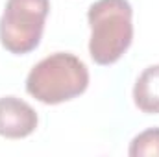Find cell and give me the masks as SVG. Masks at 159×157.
Wrapping results in <instances>:
<instances>
[{
    "label": "cell",
    "instance_id": "cell-1",
    "mask_svg": "<svg viewBox=\"0 0 159 157\" xmlns=\"http://www.w3.org/2000/svg\"><path fill=\"white\" fill-rule=\"evenodd\" d=\"M89 54L96 65H113L133 41V9L128 0H96L89 11Z\"/></svg>",
    "mask_w": 159,
    "mask_h": 157
},
{
    "label": "cell",
    "instance_id": "cell-2",
    "mask_svg": "<svg viewBox=\"0 0 159 157\" xmlns=\"http://www.w3.org/2000/svg\"><path fill=\"white\" fill-rule=\"evenodd\" d=\"M89 87L85 63L69 52H56L41 59L26 78V92L46 105L63 104L83 94Z\"/></svg>",
    "mask_w": 159,
    "mask_h": 157
},
{
    "label": "cell",
    "instance_id": "cell-3",
    "mask_svg": "<svg viewBox=\"0 0 159 157\" xmlns=\"http://www.w3.org/2000/svg\"><path fill=\"white\" fill-rule=\"evenodd\" d=\"M50 0H7L0 17V43L17 56L35 50L41 43Z\"/></svg>",
    "mask_w": 159,
    "mask_h": 157
},
{
    "label": "cell",
    "instance_id": "cell-4",
    "mask_svg": "<svg viewBox=\"0 0 159 157\" xmlns=\"http://www.w3.org/2000/svg\"><path fill=\"white\" fill-rule=\"evenodd\" d=\"M39 117L35 109L17 98L4 96L0 98V135L6 139H24L35 131Z\"/></svg>",
    "mask_w": 159,
    "mask_h": 157
},
{
    "label": "cell",
    "instance_id": "cell-5",
    "mask_svg": "<svg viewBox=\"0 0 159 157\" xmlns=\"http://www.w3.org/2000/svg\"><path fill=\"white\" fill-rule=\"evenodd\" d=\"M133 102L146 115L159 113V65L146 67L133 85Z\"/></svg>",
    "mask_w": 159,
    "mask_h": 157
},
{
    "label": "cell",
    "instance_id": "cell-6",
    "mask_svg": "<svg viewBox=\"0 0 159 157\" xmlns=\"http://www.w3.org/2000/svg\"><path fill=\"white\" fill-rule=\"evenodd\" d=\"M128 154L131 157H159V128H150L133 137Z\"/></svg>",
    "mask_w": 159,
    "mask_h": 157
}]
</instances>
